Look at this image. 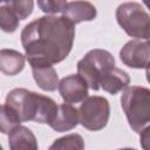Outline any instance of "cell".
<instances>
[{"mask_svg": "<svg viewBox=\"0 0 150 150\" xmlns=\"http://www.w3.org/2000/svg\"><path fill=\"white\" fill-rule=\"evenodd\" d=\"M75 25L67 18L56 15L40 16L21 32V45L30 66L55 64L71 52Z\"/></svg>", "mask_w": 150, "mask_h": 150, "instance_id": "cell-1", "label": "cell"}, {"mask_svg": "<svg viewBox=\"0 0 150 150\" xmlns=\"http://www.w3.org/2000/svg\"><path fill=\"white\" fill-rule=\"evenodd\" d=\"M5 104L15 112L20 122L34 121L41 124H49L57 109L53 98L25 88L11 90L6 96Z\"/></svg>", "mask_w": 150, "mask_h": 150, "instance_id": "cell-2", "label": "cell"}, {"mask_svg": "<svg viewBox=\"0 0 150 150\" xmlns=\"http://www.w3.org/2000/svg\"><path fill=\"white\" fill-rule=\"evenodd\" d=\"M121 105L129 127L139 134L150 122V90L142 86L127 87L121 97Z\"/></svg>", "mask_w": 150, "mask_h": 150, "instance_id": "cell-3", "label": "cell"}, {"mask_svg": "<svg viewBox=\"0 0 150 150\" xmlns=\"http://www.w3.org/2000/svg\"><path fill=\"white\" fill-rule=\"evenodd\" d=\"M115 67V57L105 49H91L77 62V74L93 90L100 89L101 79Z\"/></svg>", "mask_w": 150, "mask_h": 150, "instance_id": "cell-4", "label": "cell"}, {"mask_svg": "<svg viewBox=\"0 0 150 150\" xmlns=\"http://www.w3.org/2000/svg\"><path fill=\"white\" fill-rule=\"evenodd\" d=\"M118 26L131 38L148 40L150 35V16L138 2L121 4L115 12Z\"/></svg>", "mask_w": 150, "mask_h": 150, "instance_id": "cell-5", "label": "cell"}, {"mask_svg": "<svg viewBox=\"0 0 150 150\" xmlns=\"http://www.w3.org/2000/svg\"><path fill=\"white\" fill-rule=\"evenodd\" d=\"M79 111V123L90 130L98 131L103 129L110 117V104L109 101L103 96H87Z\"/></svg>", "mask_w": 150, "mask_h": 150, "instance_id": "cell-6", "label": "cell"}, {"mask_svg": "<svg viewBox=\"0 0 150 150\" xmlns=\"http://www.w3.org/2000/svg\"><path fill=\"white\" fill-rule=\"evenodd\" d=\"M149 57H150V49H149L148 40L144 41L139 39L130 40L120 50L121 61L125 66L135 69H148Z\"/></svg>", "mask_w": 150, "mask_h": 150, "instance_id": "cell-7", "label": "cell"}, {"mask_svg": "<svg viewBox=\"0 0 150 150\" xmlns=\"http://www.w3.org/2000/svg\"><path fill=\"white\" fill-rule=\"evenodd\" d=\"M59 93L66 103H79L88 96V84L79 74H70L59 81Z\"/></svg>", "mask_w": 150, "mask_h": 150, "instance_id": "cell-8", "label": "cell"}, {"mask_svg": "<svg viewBox=\"0 0 150 150\" xmlns=\"http://www.w3.org/2000/svg\"><path fill=\"white\" fill-rule=\"evenodd\" d=\"M79 124V111L70 103L57 105L54 117L49 122V127L57 132H66L73 130Z\"/></svg>", "mask_w": 150, "mask_h": 150, "instance_id": "cell-9", "label": "cell"}, {"mask_svg": "<svg viewBox=\"0 0 150 150\" xmlns=\"http://www.w3.org/2000/svg\"><path fill=\"white\" fill-rule=\"evenodd\" d=\"M61 13L64 18L76 25L83 21H93L97 15V9L89 1L74 0L67 2Z\"/></svg>", "mask_w": 150, "mask_h": 150, "instance_id": "cell-10", "label": "cell"}, {"mask_svg": "<svg viewBox=\"0 0 150 150\" xmlns=\"http://www.w3.org/2000/svg\"><path fill=\"white\" fill-rule=\"evenodd\" d=\"M130 83L129 74L117 67H114L111 70H109L100 81V88H102L104 91L116 95L117 93L124 90Z\"/></svg>", "mask_w": 150, "mask_h": 150, "instance_id": "cell-11", "label": "cell"}, {"mask_svg": "<svg viewBox=\"0 0 150 150\" xmlns=\"http://www.w3.org/2000/svg\"><path fill=\"white\" fill-rule=\"evenodd\" d=\"M8 145L12 150H22V149H33L39 148L35 135L32 130L25 125H16L8 134Z\"/></svg>", "mask_w": 150, "mask_h": 150, "instance_id": "cell-12", "label": "cell"}, {"mask_svg": "<svg viewBox=\"0 0 150 150\" xmlns=\"http://www.w3.org/2000/svg\"><path fill=\"white\" fill-rule=\"evenodd\" d=\"M26 56L14 49H0V71L8 76L18 75L25 67Z\"/></svg>", "mask_w": 150, "mask_h": 150, "instance_id": "cell-13", "label": "cell"}, {"mask_svg": "<svg viewBox=\"0 0 150 150\" xmlns=\"http://www.w3.org/2000/svg\"><path fill=\"white\" fill-rule=\"evenodd\" d=\"M34 81L40 89L45 91H54L59 84V76L56 70L50 64L30 66Z\"/></svg>", "mask_w": 150, "mask_h": 150, "instance_id": "cell-14", "label": "cell"}, {"mask_svg": "<svg viewBox=\"0 0 150 150\" xmlns=\"http://www.w3.org/2000/svg\"><path fill=\"white\" fill-rule=\"evenodd\" d=\"M50 150L60 149V150H82L84 149V141L81 135L79 134H69L63 137H60L53 142V144L49 146Z\"/></svg>", "mask_w": 150, "mask_h": 150, "instance_id": "cell-15", "label": "cell"}, {"mask_svg": "<svg viewBox=\"0 0 150 150\" xmlns=\"http://www.w3.org/2000/svg\"><path fill=\"white\" fill-rule=\"evenodd\" d=\"M21 122L15 115V112L7 105L0 104V132L8 135L16 125Z\"/></svg>", "mask_w": 150, "mask_h": 150, "instance_id": "cell-16", "label": "cell"}, {"mask_svg": "<svg viewBox=\"0 0 150 150\" xmlns=\"http://www.w3.org/2000/svg\"><path fill=\"white\" fill-rule=\"evenodd\" d=\"M19 18L12 11V8L6 5L0 7V29L6 33H14L19 27Z\"/></svg>", "mask_w": 150, "mask_h": 150, "instance_id": "cell-17", "label": "cell"}, {"mask_svg": "<svg viewBox=\"0 0 150 150\" xmlns=\"http://www.w3.org/2000/svg\"><path fill=\"white\" fill-rule=\"evenodd\" d=\"M7 2L19 20H25L33 13L34 0H8Z\"/></svg>", "mask_w": 150, "mask_h": 150, "instance_id": "cell-18", "label": "cell"}, {"mask_svg": "<svg viewBox=\"0 0 150 150\" xmlns=\"http://www.w3.org/2000/svg\"><path fill=\"white\" fill-rule=\"evenodd\" d=\"M39 8L47 15H54L61 13L64 8L67 0H36Z\"/></svg>", "mask_w": 150, "mask_h": 150, "instance_id": "cell-19", "label": "cell"}, {"mask_svg": "<svg viewBox=\"0 0 150 150\" xmlns=\"http://www.w3.org/2000/svg\"><path fill=\"white\" fill-rule=\"evenodd\" d=\"M149 131H150V127L148 125V127H145V128L139 132V136H141L139 142H141V144H142V146H143L144 149H148V148H149V141H150Z\"/></svg>", "mask_w": 150, "mask_h": 150, "instance_id": "cell-20", "label": "cell"}, {"mask_svg": "<svg viewBox=\"0 0 150 150\" xmlns=\"http://www.w3.org/2000/svg\"><path fill=\"white\" fill-rule=\"evenodd\" d=\"M142 1L144 2V5H145V6H148V4H149V0H142Z\"/></svg>", "mask_w": 150, "mask_h": 150, "instance_id": "cell-21", "label": "cell"}, {"mask_svg": "<svg viewBox=\"0 0 150 150\" xmlns=\"http://www.w3.org/2000/svg\"><path fill=\"white\" fill-rule=\"evenodd\" d=\"M7 1H8V0H0V4H1V2H7Z\"/></svg>", "mask_w": 150, "mask_h": 150, "instance_id": "cell-22", "label": "cell"}, {"mask_svg": "<svg viewBox=\"0 0 150 150\" xmlns=\"http://www.w3.org/2000/svg\"><path fill=\"white\" fill-rule=\"evenodd\" d=\"M1 149H2V146H1V145H0V150H1Z\"/></svg>", "mask_w": 150, "mask_h": 150, "instance_id": "cell-23", "label": "cell"}]
</instances>
